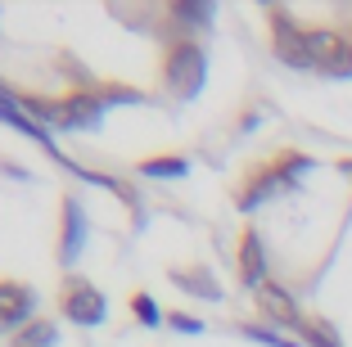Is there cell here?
<instances>
[{
  "label": "cell",
  "instance_id": "obj_1",
  "mask_svg": "<svg viewBox=\"0 0 352 347\" xmlns=\"http://www.w3.org/2000/svg\"><path fill=\"white\" fill-rule=\"evenodd\" d=\"M204 72H208V59L195 41H176L172 50H167V82H172L176 95L190 100V95L204 86Z\"/></svg>",
  "mask_w": 352,
  "mask_h": 347
},
{
  "label": "cell",
  "instance_id": "obj_2",
  "mask_svg": "<svg viewBox=\"0 0 352 347\" xmlns=\"http://www.w3.org/2000/svg\"><path fill=\"white\" fill-rule=\"evenodd\" d=\"M104 311H109V302H104V293L95 284H86V280H68L63 284V316L77 320V325H100Z\"/></svg>",
  "mask_w": 352,
  "mask_h": 347
},
{
  "label": "cell",
  "instance_id": "obj_3",
  "mask_svg": "<svg viewBox=\"0 0 352 347\" xmlns=\"http://www.w3.org/2000/svg\"><path fill=\"white\" fill-rule=\"evenodd\" d=\"M104 113V95L100 91H86V95H73V100L59 109V126L68 131H82V126H95Z\"/></svg>",
  "mask_w": 352,
  "mask_h": 347
},
{
  "label": "cell",
  "instance_id": "obj_4",
  "mask_svg": "<svg viewBox=\"0 0 352 347\" xmlns=\"http://www.w3.org/2000/svg\"><path fill=\"white\" fill-rule=\"evenodd\" d=\"M32 306H36V293H32L28 284H14V280L0 284V325H19V320H28Z\"/></svg>",
  "mask_w": 352,
  "mask_h": 347
},
{
  "label": "cell",
  "instance_id": "obj_5",
  "mask_svg": "<svg viewBox=\"0 0 352 347\" xmlns=\"http://www.w3.org/2000/svg\"><path fill=\"white\" fill-rule=\"evenodd\" d=\"M86 244V221H82V208L68 199L63 203V239H59V257L63 262H77V253H82Z\"/></svg>",
  "mask_w": 352,
  "mask_h": 347
},
{
  "label": "cell",
  "instance_id": "obj_6",
  "mask_svg": "<svg viewBox=\"0 0 352 347\" xmlns=\"http://www.w3.org/2000/svg\"><path fill=\"white\" fill-rule=\"evenodd\" d=\"M239 276H244V284H262L267 280V262H262V239L244 235V248H239Z\"/></svg>",
  "mask_w": 352,
  "mask_h": 347
},
{
  "label": "cell",
  "instance_id": "obj_7",
  "mask_svg": "<svg viewBox=\"0 0 352 347\" xmlns=\"http://www.w3.org/2000/svg\"><path fill=\"white\" fill-rule=\"evenodd\" d=\"M54 338H59V329H54L50 320H32V325L14 329L10 347H54Z\"/></svg>",
  "mask_w": 352,
  "mask_h": 347
},
{
  "label": "cell",
  "instance_id": "obj_8",
  "mask_svg": "<svg viewBox=\"0 0 352 347\" xmlns=\"http://www.w3.org/2000/svg\"><path fill=\"white\" fill-rule=\"evenodd\" d=\"M172 280H176V284H186V289H199V298H221L208 271H172Z\"/></svg>",
  "mask_w": 352,
  "mask_h": 347
},
{
  "label": "cell",
  "instance_id": "obj_9",
  "mask_svg": "<svg viewBox=\"0 0 352 347\" xmlns=\"http://www.w3.org/2000/svg\"><path fill=\"white\" fill-rule=\"evenodd\" d=\"M186 158H149L145 167H140V172L145 176H186Z\"/></svg>",
  "mask_w": 352,
  "mask_h": 347
},
{
  "label": "cell",
  "instance_id": "obj_10",
  "mask_svg": "<svg viewBox=\"0 0 352 347\" xmlns=\"http://www.w3.org/2000/svg\"><path fill=\"white\" fill-rule=\"evenodd\" d=\"M294 329H298V334L307 338L311 347H339V338H334V334H330V329H325V325H311V320H298V325H294Z\"/></svg>",
  "mask_w": 352,
  "mask_h": 347
},
{
  "label": "cell",
  "instance_id": "obj_11",
  "mask_svg": "<svg viewBox=\"0 0 352 347\" xmlns=\"http://www.w3.org/2000/svg\"><path fill=\"white\" fill-rule=\"evenodd\" d=\"M131 311H135V320H145V325H158V320H163V311L154 306V298H145V293L131 298Z\"/></svg>",
  "mask_w": 352,
  "mask_h": 347
},
{
  "label": "cell",
  "instance_id": "obj_12",
  "mask_svg": "<svg viewBox=\"0 0 352 347\" xmlns=\"http://www.w3.org/2000/svg\"><path fill=\"white\" fill-rule=\"evenodd\" d=\"M244 334H249V338H258V343H267V347H302L298 338H280V334H271V329H258V325H253V329H244Z\"/></svg>",
  "mask_w": 352,
  "mask_h": 347
},
{
  "label": "cell",
  "instance_id": "obj_13",
  "mask_svg": "<svg viewBox=\"0 0 352 347\" xmlns=\"http://www.w3.org/2000/svg\"><path fill=\"white\" fill-rule=\"evenodd\" d=\"M172 14L181 23H208V19H212V10H208V5H176Z\"/></svg>",
  "mask_w": 352,
  "mask_h": 347
},
{
  "label": "cell",
  "instance_id": "obj_14",
  "mask_svg": "<svg viewBox=\"0 0 352 347\" xmlns=\"http://www.w3.org/2000/svg\"><path fill=\"white\" fill-rule=\"evenodd\" d=\"M167 320H172V325L181 329V334H199V329H204V325H199L195 316H186V311H172V316H167Z\"/></svg>",
  "mask_w": 352,
  "mask_h": 347
}]
</instances>
